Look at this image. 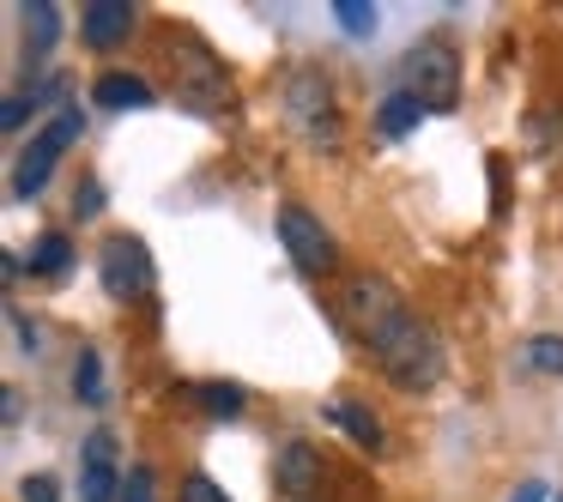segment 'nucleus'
<instances>
[{
    "label": "nucleus",
    "mask_w": 563,
    "mask_h": 502,
    "mask_svg": "<svg viewBox=\"0 0 563 502\" xmlns=\"http://www.w3.org/2000/svg\"><path fill=\"white\" fill-rule=\"evenodd\" d=\"M369 357H376V369L406 393H424L442 381V333L430 327L424 315H412V309H400V315L369 339Z\"/></svg>",
    "instance_id": "nucleus-1"
},
{
    "label": "nucleus",
    "mask_w": 563,
    "mask_h": 502,
    "mask_svg": "<svg viewBox=\"0 0 563 502\" xmlns=\"http://www.w3.org/2000/svg\"><path fill=\"white\" fill-rule=\"evenodd\" d=\"M279 103H285V127H291L303 146L340 152L345 122H340V103H333V79L321 74V67H291V74H285Z\"/></svg>",
    "instance_id": "nucleus-2"
},
{
    "label": "nucleus",
    "mask_w": 563,
    "mask_h": 502,
    "mask_svg": "<svg viewBox=\"0 0 563 502\" xmlns=\"http://www.w3.org/2000/svg\"><path fill=\"white\" fill-rule=\"evenodd\" d=\"M406 91H412L430 115L461 110V55H454V43L442 37V31H430V37H418L412 49H406Z\"/></svg>",
    "instance_id": "nucleus-3"
},
{
    "label": "nucleus",
    "mask_w": 563,
    "mask_h": 502,
    "mask_svg": "<svg viewBox=\"0 0 563 502\" xmlns=\"http://www.w3.org/2000/svg\"><path fill=\"white\" fill-rule=\"evenodd\" d=\"M164 62H170V91H176V103H188V110H200V115L231 110V79H224V67L212 62L200 43L176 37Z\"/></svg>",
    "instance_id": "nucleus-4"
},
{
    "label": "nucleus",
    "mask_w": 563,
    "mask_h": 502,
    "mask_svg": "<svg viewBox=\"0 0 563 502\" xmlns=\"http://www.w3.org/2000/svg\"><path fill=\"white\" fill-rule=\"evenodd\" d=\"M79 134H86V115H79V103H67V110L55 115L43 134H31V146L19 152V164H13V200H37L43 182L55 176V164H62V152L79 146Z\"/></svg>",
    "instance_id": "nucleus-5"
},
{
    "label": "nucleus",
    "mask_w": 563,
    "mask_h": 502,
    "mask_svg": "<svg viewBox=\"0 0 563 502\" xmlns=\"http://www.w3.org/2000/svg\"><path fill=\"white\" fill-rule=\"evenodd\" d=\"M98 285H103V297H115V303H146V297L158 291L152 248L140 243V236H110V243L98 248Z\"/></svg>",
    "instance_id": "nucleus-6"
},
{
    "label": "nucleus",
    "mask_w": 563,
    "mask_h": 502,
    "mask_svg": "<svg viewBox=\"0 0 563 502\" xmlns=\"http://www.w3.org/2000/svg\"><path fill=\"white\" fill-rule=\"evenodd\" d=\"M279 243H285V255H291V267L303 272V279H328V272L340 267V248H333L328 224L309 207H297V200L279 207Z\"/></svg>",
    "instance_id": "nucleus-7"
},
{
    "label": "nucleus",
    "mask_w": 563,
    "mask_h": 502,
    "mask_svg": "<svg viewBox=\"0 0 563 502\" xmlns=\"http://www.w3.org/2000/svg\"><path fill=\"white\" fill-rule=\"evenodd\" d=\"M400 297H394V285L388 279H376V272H357V279H345V291H340V321L357 333V339H376L382 327H388L394 315H400Z\"/></svg>",
    "instance_id": "nucleus-8"
},
{
    "label": "nucleus",
    "mask_w": 563,
    "mask_h": 502,
    "mask_svg": "<svg viewBox=\"0 0 563 502\" xmlns=\"http://www.w3.org/2000/svg\"><path fill=\"white\" fill-rule=\"evenodd\" d=\"M122 454H115L110 430H91L86 448H79V502H122Z\"/></svg>",
    "instance_id": "nucleus-9"
},
{
    "label": "nucleus",
    "mask_w": 563,
    "mask_h": 502,
    "mask_svg": "<svg viewBox=\"0 0 563 502\" xmlns=\"http://www.w3.org/2000/svg\"><path fill=\"white\" fill-rule=\"evenodd\" d=\"M273 484H279L291 502L321 497V484H328V466H321V448H316V442H303V436L279 442V454H273Z\"/></svg>",
    "instance_id": "nucleus-10"
},
{
    "label": "nucleus",
    "mask_w": 563,
    "mask_h": 502,
    "mask_svg": "<svg viewBox=\"0 0 563 502\" xmlns=\"http://www.w3.org/2000/svg\"><path fill=\"white\" fill-rule=\"evenodd\" d=\"M134 7L128 0H91L86 13H79V37H86V49H122L128 37H134Z\"/></svg>",
    "instance_id": "nucleus-11"
},
{
    "label": "nucleus",
    "mask_w": 563,
    "mask_h": 502,
    "mask_svg": "<svg viewBox=\"0 0 563 502\" xmlns=\"http://www.w3.org/2000/svg\"><path fill=\"white\" fill-rule=\"evenodd\" d=\"M91 103L110 115H128V110H152V86L140 74H122V67H110V74L91 79Z\"/></svg>",
    "instance_id": "nucleus-12"
},
{
    "label": "nucleus",
    "mask_w": 563,
    "mask_h": 502,
    "mask_svg": "<svg viewBox=\"0 0 563 502\" xmlns=\"http://www.w3.org/2000/svg\"><path fill=\"white\" fill-rule=\"evenodd\" d=\"M321 417H328L333 430H345V436H352L364 454H382V417L369 412L364 400H352V393H340V400H328V405H321Z\"/></svg>",
    "instance_id": "nucleus-13"
},
{
    "label": "nucleus",
    "mask_w": 563,
    "mask_h": 502,
    "mask_svg": "<svg viewBox=\"0 0 563 502\" xmlns=\"http://www.w3.org/2000/svg\"><path fill=\"white\" fill-rule=\"evenodd\" d=\"M418 122H424V103H418L412 91H388V98L376 103V134H382V140L418 134Z\"/></svg>",
    "instance_id": "nucleus-14"
},
{
    "label": "nucleus",
    "mask_w": 563,
    "mask_h": 502,
    "mask_svg": "<svg viewBox=\"0 0 563 502\" xmlns=\"http://www.w3.org/2000/svg\"><path fill=\"white\" fill-rule=\"evenodd\" d=\"M67 267H74L67 231H43L37 243H31V272H37V279H67Z\"/></svg>",
    "instance_id": "nucleus-15"
},
{
    "label": "nucleus",
    "mask_w": 563,
    "mask_h": 502,
    "mask_svg": "<svg viewBox=\"0 0 563 502\" xmlns=\"http://www.w3.org/2000/svg\"><path fill=\"white\" fill-rule=\"evenodd\" d=\"M74 393H79V405H103V400H110V381H103L98 345H79V357H74Z\"/></svg>",
    "instance_id": "nucleus-16"
},
{
    "label": "nucleus",
    "mask_w": 563,
    "mask_h": 502,
    "mask_svg": "<svg viewBox=\"0 0 563 502\" xmlns=\"http://www.w3.org/2000/svg\"><path fill=\"white\" fill-rule=\"evenodd\" d=\"M55 37H62V13H55L49 0H31V7H25V49L31 55H49Z\"/></svg>",
    "instance_id": "nucleus-17"
},
{
    "label": "nucleus",
    "mask_w": 563,
    "mask_h": 502,
    "mask_svg": "<svg viewBox=\"0 0 563 502\" xmlns=\"http://www.w3.org/2000/svg\"><path fill=\"white\" fill-rule=\"evenodd\" d=\"M188 393H195V405L207 417H243V405H249L236 381H200V388H188Z\"/></svg>",
    "instance_id": "nucleus-18"
},
{
    "label": "nucleus",
    "mask_w": 563,
    "mask_h": 502,
    "mask_svg": "<svg viewBox=\"0 0 563 502\" xmlns=\"http://www.w3.org/2000/svg\"><path fill=\"white\" fill-rule=\"evenodd\" d=\"M521 357L539 376H563V333H533V339L521 345Z\"/></svg>",
    "instance_id": "nucleus-19"
},
{
    "label": "nucleus",
    "mask_w": 563,
    "mask_h": 502,
    "mask_svg": "<svg viewBox=\"0 0 563 502\" xmlns=\"http://www.w3.org/2000/svg\"><path fill=\"white\" fill-rule=\"evenodd\" d=\"M333 19H340L345 37H369L376 31V7L369 0H333Z\"/></svg>",
    "instance_id": "nucleus-20"
},
{
    "label": "nucleus",
    "mask_w": 563,
    "mask_h": 502,
    "mask_svg": "<svg viewBox=\"0 0 563 502\" xmlns=\"http://www.w3.org/2000/svg\"><path fill=\"white\" fill-rule=\"evenodd\" d=\"M122 502H158V472H152V466H128Z\"/></svg>",
    "instance_id": "nucleus-21"
},
{
    "label": "nucleus",
    "mask_w": 563,
    "mask_h": 502,
    "mask_svg": "<svg viewBox=\"0 0 563 502\" xmlns=\"http://www.w3.org/2000/svg\"><path fill=\"white\" fill-rule=\"evenodd\" d=\"M31 110H43V103H37V91H7V110H0V127H7V134H19Z\"/></svg>",
    "instance_id": "nucleus-22"
},
{
    "label": "nucleus",
    "mask_w": 563,
    "mask_h": 502,
    "mask_svg": "<svg viewBox=\"0 0 563 502\" xmlns=\"http://www.w3.org/2000/svg\"><path fill=\"white\" fill-rule=\"evenodd\" d=\"M176 502H231L219 490V478H207V472H188L183 478V490H176Z\"/></svg>",
    "instance_id": "nucleus-23"
},
{
    "label": "nucleus",
    "mask_w": 563,
    "mask_h": 502,
    "mask_svg": "<svg viewBox=\"0 0 563 502\" xmlns=\"http://www.w3.org/2000/svg\"><path fill=\"white\" fill-rule=\"evenodd\" d=\"M19 497L25 502H62V484H55V472H25L19 478Z\"/></svg>",
    "instance_id": "nucleus-24"
},
{
    "label": "nucleus",
    "mask_w": 563,
    "mask_h": 502,
    "mask_svg": "<svg viewBox=\"0 0 563 502\" xmlns=\"http://www.w3.org/2000/svg\"><path fill=\"white\" fill-rule=\"evenodd\" d=\"M7 327H13V339H19V352H25V357L43 352V345H37V327L25 321V309H19V303H7Z\"/></svg>",
    "instance_id": "nucleus-25"
},
{
    "label": "nucleus",
    "mask_w": 563,
    "mask_h": 502,
    "mask_svg": "<svg viewBox=\"0 0 563 502\" xmlns=\"http://www.w3.org/2000/svg\"><path fill=\"white\" fill-rule=\"evenodd\" d=\"M74 212H79V219H98V212H103V188L91 182V176L74 188Z\"/></svg>",
    "instance_id": "nucleus-26"
},
{
    "label": "nucleus",
    "mask_w": 563,
    "mask_h": 502,
    "mask_svg": "<svg viewBox=\"0 0 563 502\" xmlns=\"http://www.w3.org/2000/svg\"><path fill=\"white\" fill-rule=\"evenodd\" d=\"M509 502H558V497H551L545 478H527V484H515V497H509Z\"/></svg>",
    "instance_id": "nucleus-27"
},
{
    "label": "nucleus",
    "mask_w": 563,
    "mask_h": 502,
    "mask_svg": "<svg viewBox=\"0 0 563 502\" xmlns=\"http://www.w3.org/2000/svg\"><path fill=\"white\" fill-rule=\"evenodd\" d=\"M19 272H25V260H19L13 248H7V255H0V279H7V285H19Z\"/></svg>",
    "instance_id": "nucleus-28"
},
{
    "label": "nucleus",
    "mask_w": 563,
    "mask_h": 502,
    "mask_svg": "<svg viewBox=\"0 0 563 502\" xmlns=\"http://www.w3.org/2000/svg\"><path fill=\"white\" fill-rule=\"evenodd\" d=\"M558 502H563V497H558Z\"/></svg>",
    "instance_id": "nucleus-29"
}]
</instances>
